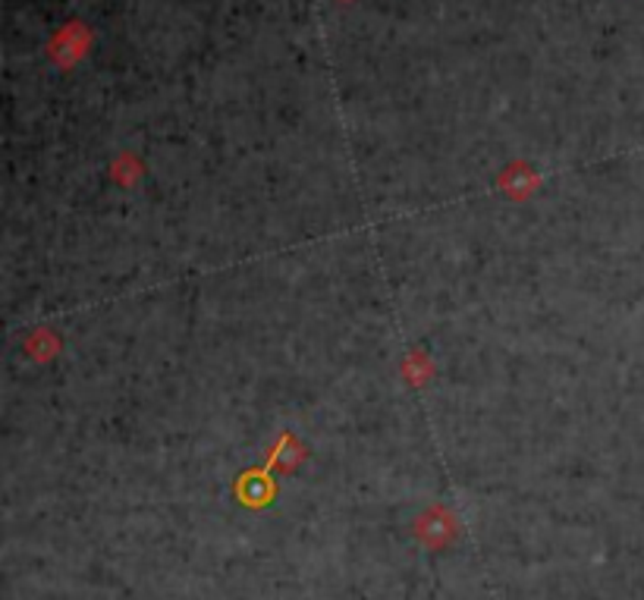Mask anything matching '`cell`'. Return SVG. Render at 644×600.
Here are the masks:
<instances>
[{"mask_svg":"<svg viewBox=\"0 0 644 600\" xmlns=\"http://www.w3.org/2000/svg\"><path fill=\"white\" fill-rule=\"evenodd\" d=\"M444 512L434 510L424 515L422 522H419V537H422L424 544H431V547H444L446 541L456 534V529H449V522L446 519H441Z\"/></svg>","mask_w":644,"mask_h":600,"instance_id":"1","label":"cell"}]
</instances>
